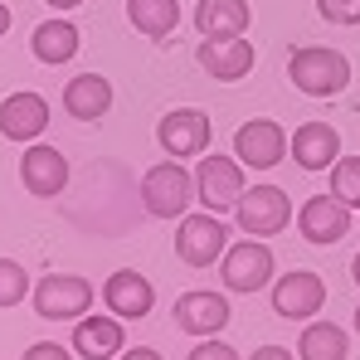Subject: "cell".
Wrapping results in <instances>:
<instances>
[{"mask_svg":"<svg viewBox=\"0 0 360 360\" xmlns=\"http://www.w3.org/2000/svg\"><path fill=\"white\" fill-rule=\"evenodd\" d=\"M288 78L307 98H336L351 88V59L341 49H326V44H302L288 59Z\"/></svg>","mask_w":360,"mask_h":360,"instance_id":"obj_1","label":"cell"},{"mask_svg":"<svg viewBox=\"0 0 360 360\" xmlns=\"http://www.w3.org/2000/svg\"><path fill=\"white\" fill-rule=\"evenodd\" d=\"M195 205V176L180 166V161H161L141 176V210L151 219H185Z\"/></svg>","mask_w":360,"mask_h":360,"instance_id":"obj_2","label":"cell"},{"mask_svg":"<svg viewBox=\"0 0 360 360\" xmlns=\"http://www.w3.org/2000/svg\"><path fill=\"white\" fill-rule=\"evenodd\" d=\"M243 161L239 156H200L195 166V200L210 210V214H224V210H239L243 200Z\"/></svg>","mask_w":360,"mask_h":360,"instance_id":"obj_3","label":"cell"},{"mask_svg":"<svg viewBox=\"0 0 360 360\" xmlns=\"http://www.w3.org/2000/svg\"><path fill=\"white\" fill-rule=\"evenodd\" d=\"M234 219H239V229L248 239H273L292 224V200L278 185H253V190H243Z\"/></svg>","mask_w":360,"mask_h":360,"instance_id":"obj_4","label":"cell"},{"mask_svg":"<svg viewBox=\"0 0 360 360\" xmlns=\"http://www.w3.org/2000/svg\"><path fill=\"white\" fill-rule=\"evenodd\" d=\"M93 307V283L78 273H49L34 283V311L44 321H78Z\"/></svg>","mask_w":360,"mask_h":360,"instance_id":"obj_5","label":"cell"},{"mask_svg":"<svg viewBox=\"0 0 360 360\" xmlns=\"http://www.w3.org/2000/svg\"><path fill=\"white\" fill-rule=\"evenodd\" d=\"M229 229L219 224V214H185L176 229V258L185 268H214V258H224Z\"/></svg>","mask_w":360,"mask_h":360,"instance_id":"obj_6","label":"cell"},{"mask_svg":"<svg viewBox=\"0 0 360 360\" xmlns=\"http://www.w3.org/2000/svg\"><path fill=\"white\" fill-rule=\"evenodd\" d=\"M210 136H214V122H210V112H200V108H176V112H166L161 127H156V141H161V151L171 161L205 156L210 151Z\"/></svg>","mask_w":360,"mask_h":360,"instance_id":"obj_7","label":"cell"},{"mask_svg":"<svg viewBox=\"0 0 360 360\" xmlns=\"http://www.w3.org/2000/svg\"><path fill=\"white\" fill-rule=\"evenodd\" d=\"M219 278L229 292H263L273 283V248L263 239H243L224 248V263H219Z\"/></svg>","mask_w":360,"mask_h":360,"instance_id":"obj_8","label":"cell"},{"mask_svg":"<svg viewBox=\"0 0 360 360\" xmlns=\"http://www.w3.org/2000/svg\"><path fill=\"white\" fill-rule=\"evenodd\" d=\"M297 229H302L307 243L331 248V243H341L346 234H351V205L336 200V195H311V200L297 210Z\"/></svg>","mask_w":360,"mask_h":360,"instance_id":"obj_9","label":"cell"},{"mask_svg":"<svg viewBox=\"0 0 360 360\" xmlns=\"http://www.w3.org/2000/svg\"><path fill=\"white\" fill-rule=\"evenodd\" d=\"M195 59L200 68L214 78V83H239L253 73V44L243 39V34H214V39H200V49H195Z\"/></svg>","mask_w":360,"mask_h":360,"instance_id":"obj_10","label":"cell"},{"mask_svg":"<svg viewBox=\"0 0 360 360\" xmlns=\"http://www.w3.org/2000/svg\"><path fill=\"white\" fill-rule=\"evenodd\" d=\"M326 307V283L311 273V268H292L288 278L273 283V311L283 321H307Z\"/></svg>","mask_w":360,"mask_h":360,"instance_id":"obj_11","label":"cell"},{"mask_svg":"<svg viewBox=\"0 0 360 360\" xmlns=\"http://www.w3.org/2000/svg\"><path fill=\"white\" fill-rule=\"evenodd\" d=\"M229 326V297L224 292H205V288H195V292H180L176 297V331L180 336H219Z\"/></svg>","mask_w":360,"mask_h":360,"instance_id":"obj_12","label":"cell"},{"mask_svg":"<svg viewBox=\"0 0 360 360\" xmlns=\"http://www.w3.org/2000/svg\"><path fill=\"white\" fill-rule=\"evenodd\" d=\"M234 151H239L243 166L273 171V166L288 156V131H283L278 122H268V117H253V122H243L239 131H234Z\"/></svg>","mask_w":360,"mask_h":360,"instance_id":"obj_13","label":"cell"},{"mask_svg":"<svg viewBox=\"0 0 360 360\" xmlns=\"http://www.w3.org/2000/svg\"><path fill=\"white\" fill-rule=\"evenodd\" d=\"M20 180L34 200H54L63 185H68V156L59 146H44V141H30V151L20 156Z\"/></svg>","mask_w":360,"mask_h":360,"instance_id":"obj_14","label":"cell"},{"mask_svg":"<svg viewBox=\"0 0 360 360\" xmlns=\"http://www.w3.org/2000/svg\"><path fill=\"white\" fill-rule=\"evenodd\" d=\"M44 131H49V103L39 93L20 88L0 103V136L5 141H39Z\"/></svg>","mask_w":360,"mask_h":360,"instance_id":"obj_15","label":"cell"},{"mask_svg":"<svg viewBox=\"0 0 360 360\" xmlns=\"http://www.w3.org/2000/svg\"><path fill=\"white\" fill-rule=\"evenodd\" d=\"M103 302H108V311L122 316V321H141V316L156 307V288H151V278H141L136 268H117V273H108V283H103Z\"/></svg>","mask_w":360,"mask_h":360,"instance_id":"obj_16","label":"cell"},{"mask_svg":"<svg viewBox=\"0 0 360 360\" xmlns=\"http://www.w3.org/2000/svg\"><path fill=\"white\" fill-rule=\"evenodd\" d=\"M288 151H292V161L302 171H331L341 161V136H336L331 122H302L292 131V141H288Z\"/></svg>","mask_w":360,"mask_h":360,"instance_id":"obj_17","label":"cell"},{"mask_svg":"<svg viewBox=\"0 0 360 360\" xmlns=\"http://www.w3.org/2000/svg\"><path fill=\"white\" fill-rule=\"evenodd\" d=\"M73 351L83 360H117L127 336H122V316H78L73 321Z\"/></svg>","mask_w":360,"mask_h":360,"instance_id":"obj_18","label":"cell"},{"mask_svg":"<svg viewBox=\"0 0 360 360\" xmlns=\"http://www.w3.org/2000/svg\"><path fill=\"white\" fill-rule=\"evenodd\" d=\"M112 108V83L103 73H73L63 88V112L78 122H98Z\"/></svg>","mask_w":360,"mask_h":360,"instance_id":"obj_19","label":"cell"},{"mask_svg":"<svg viewBox=\"0 0 360 360\" xmlns=\"http://www.w3.org/2000/svg\"><path fill=\"white\" fill-rule=\"evenodd\" d=\"M253 25V5L248 0H200L195 5V30L205 39L214 34H243Z\"/></svg>","mask_w":360,"mask_h":360,"instance_id":"obj_20","label":"cell"},{"mask_svg":"<svg viewBox=\"0 0 360 360\" xmlns=\"http://www.w3.org/2000/svg\"><path fill=\"white\" fill-rule=\"evenodd\" d=\"M30 49H34V59L49 63V68H59L78 54V30L68 25V20H44V25H34V34H30Z\"/></svg>","mask_w":360,"mask_h":360,"instance_id":"obj_21","label":"cell"},{"mask_svg":"<svg viewBox=\"0 0 360 360\" xmlns=\"http://www.w3.org/2000/svg\"><path fill=\"white\" fill-rule=\"evenodd\" d=\"M351 356V336L336 321H307L297 341V360H346Z\"/></svg>","mask_w":360,"mask_h":360,"instance_id":"obj_22","label":"cell"},{"mask_svg":"<svg viewBox=\"0 0 360 360\" xmlns=\"http://www.w3.org/2000/svg\"><path fill=\"white\" fill-rule=\"evenodd\" d=\"M127 20L136 25V34L166 39L180 25V0H127Z\"/></svg>","mask_w":360,"mask_h":360,"instance_id":"obj_23","label":"cell"},{"mask_svg":"<svg viewBox=\"0 0 360 360\" xmlns=\"http://www.w3.org/2000/svg\"><path fill=\"white\" fill-rule=\"evenodd\" d=\"M331 195L346 200L351 210L360 205V156H341V161L331 166Z\"/></svg>","mask_w":360,"mask_h":360,"instance_id":"obj_24","label":"cell"},{"mask_svg":"<svg viewBox=\"0 0 360 360\" xmlns=\"http://www.w3.org/2000/svg\"><path fill=\"white\" fill-rule=\"evenodd\" d=\"M30 292H34V288H30V273H25L15 258H0V307H20Z\"/></svg>","mask_w":360,"mask_h":360,"instance_id":"obj_25","label":"cell"},{"mask_svg":"<svg viewBox=\"0 0 360 360\" xmlns=\"http://www.w3.org/2000/svg\"><path fill=\"white\" fill-rule=\"evenodd\" d=\"M316 10L331 25H360V0H316Z\"/></svg>","mask_w":360,"mask_h":360,"instance_id":"obj_26","label":"cell"},{"mask_svg":"<svg viewBox=\"0 0 360 360\" xmlns=\"http://www.w3.org/2000/svg\"><path fill=\"white\" fill-rule=\"evenodd\" d=\"M185 360H239V351H234V346H224V341H214V336H205V341H200Z\"/></svg>","mask_w":360,"mask_h":360,"instance_id":"obj_27","label":"cell"},{"mask_svg":"<svg viewBox=\"0 0 360 360\" xmlns=\"http://www.w3.org/2000/svg\"><path fill=\"white\" fill-rule=\"evenodd\" d=\"M25 360H73V351L59 346V341H39V346H30V351H25Z\"/></svg>","mask_w":360,"mask_h":360,"instance_id":"obj_28","label":"cell"},{"mask_svg":"<svg viewBox=\"0 0 360 360\" xmlns=\"http://www.w3.org/2000/svg\"><path fill=\"white\" fill-rule=\"evenodd\" d=\"M248 360H292V351H288V346H258Z\"/></svg>","mask_w":360,"mask_h":360,"instance_id":"obj_29","label":"cell"},{"mask_svg":"<svg viewBox=\"0 0 360 360\" xmlns=\"http://www.w3.org/2000/svg\"><path fill=\"white\" fill-rule=\"evenodd\" d=\"M117 360H161V351H151V346H131V351H122Z\"/></svg>","mask_w":360,"mask_h":360,"instance_id":"obj_30","label":"cell"},{"mask_svg":"<svg viewBox=\"0 0 360 360\" xmlns=\"http://www.w3.org/2000/svg\"><path fill=\"white\" fill-rule=\"evenodd\" d=\"M0 34H10V5L0 0Z\"/></svg>","mask_w":360,"mask_h":360,"instance_id":"obj_31","label":"cell"},{"mask_svg":"<svg viewBox=\"0 0 360 360\" xmlns=\"http://www.w3.org/2000/svg\"><path fill=\"white\" fill-rule=\"evenodd\" d=\"M44 5H54V10H73V5H83V0H44Z\"/></svg>","mask_w":360,"mask_h":360,"instance_id":"obj_32","label":"cell"},{"mask_svg":"<svg viewBox=\"0 0 360 360\" xmlns=\"http://www.w3.org/2000/svg\"><path fill=\"white\" fill-rule=\"evenodd\" d=\"M351 278H356V288H360V253L351 258Z\"/></svg>","mask_w":360,"mask_h":360,"instance_id":"obj_33","label":"cell"},{"mask_svg":"<svg viewBox=\"0 0 360 360\" xmlns=\"http://www.w3.org/2000/svg\"><path fill=\"white\" fill-rule=\"evenodd\" d=\"M356 331H360V307H356Z\"/></svg>","mask_w":360,"mask_h":360,"instance_id":"obj_34","label":"cell"}]
</instances>
